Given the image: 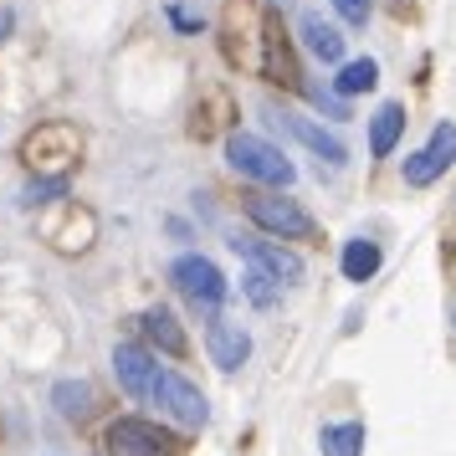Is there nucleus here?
I'll use <instances>...</instances> for the list:
<instances>
[{"mask_svg":"<svg viewBox=\"0 0 456 456\" xmlns=\"http://www.w3.org/2000/svg\"><path fill=\"white\" fill-rule=\"evenodd\" d=\"M333 11L344 16V26H364L374 16V0H333Z\"/></svg>","mask_w":456,"mask_h":456,"instance_id":"aec40b11","label":"nucleus"},{"mask_svg":"<svg viewBox=\"0 0 456 456\" xmlns=\"http://www.w3.org/2000/svg\"><path fill=\"white\" fill-rule=\"evenodd\" d=\"M297 31H303V46H308V52H313L323 67H338V62H344V31H338L333 21H323L318 11H303Z\"/></svg>","mask_w":456,"mask_h":456,"instance_id":"9b49d317","label":"nucleus"},{"mask_svg":"<svg viewBox=\"0 0 456 456\" xmlns=\"http://www.w3.org/2000/svg\"><path fill=\"white\" fill-rule=\"evenodd\" d=\"M400 134H405V103H379V113L370 118V154L374 159H390Z\"/></svg>","mask_w":456,"mask_h":456,"instance_id":"ddd939ff","label":"nucleus"},{"mask_svg":"<svg viewBox=\"0 0 456 456\" xmlns=\"http://www.w3.org/2000/svg\"><path fill=\"white\" fill-rule=\"evenodd\" d=\"M144 333H149V338H154L165 354H175V359L190 349V344H185V329L175 323V313H169V308H149V313H144Z\"/></svg>","mask_w":456,"mask_h":456,"instance_id":"f3484780","label":"nucleus"},{"mask_svg":"<svg viewBox=\"0 0 456 456\" xmlns=\"http://www.w3.org/2000/svg\"><path fill=\"white\" fill-rule=\"evenodd\" d=\"M169 21L180 26V31H190V37L200 31V16H190V11H180V5H169Z\"/></svg>","mask_w":456,"mask_h":456,"instance_id":"5701e85b","label":"nucleus"},{"mask_svg":"<svg viewBox=\"0 0 456 456\" xmlns=\"http://www.w3.org/2000/svg\"><path fill=\"white\" fill-rule=\"evenodd\" d=\"M308 98L323 108L329 118H349V103H344V98H333V93H323V87H308Z\"/></svg>","mask_w":456,"mask_h":456,"instance_id":"4be33fe9","label":"nucleus"},{"mask_svg":"<svg viewBox=\"0 0 456 456\" xmlns=\"http://www.w3.org/2000/svg\"><path fill=\"white\" fill-rule=\"evenodd\" d=\"M52 405H57L67 420H83V415L93 411V385H87V379H62V385L52 390Z\"/></svg>","mask_w":456,"mask_h":456,"instance_id":"a211bd4d","label":"nucleus"},{"mask_svg":"<svg viewBox=\"0 0 456 456\" xmlns=\"http://www.w3.org/2000/svg\"><path fill=\"white\" fill-rule=\"evenodd\" d=\"M169 282L185 292L195 308L206 313V318H216L221 313V303H226V277H221V267L210 262V256H200V251H185V256H175L169 262Z\"/></svg>","mask_w":456,"mask_h":456,"instance_id":"f03ea898","label":"nucleus"},{"mask_svg":"<svg viewBox=\"0 0 456 456\" xmlns=\"http://www.w3.org/2000/svg\"><path fill=\"white\" fill-rule=\"evenodd\" d=\"M52 195H67V180H37V185L26 190V206H46Z\"/></svg>","mask_w":456,"mask_h":456,"instance_id":"412c9836","label":"nucleus"},{"mask_svg":"<svg viewBox=\"0 0 456 456\" xmlns=\"http://www.w3.org/2000/svg\"><path fill=\"white\" fill-rule=\"evenodd\" d=\"M267 118H272V128H282L288 139H297L303 149H313V154H318L329 169H344V165H349V149H344V139H338V134H329L323 124L297 118V113H288V108H272Z\"/></svg>","mask_w":456,"mask_h":456,"instance_id":"1a4fd4ad","label":"nucleus"},{"mask_svg":"<svg viewBox=\"0 0 456 456\" xmlns=\"http://www.w3.org/2000/svg\"><path fill=\"white\" fill-rule=\"evenodd\" d=\"M149 395H154V405L165 415H175L185 431H200L210 420V400L195 385H190L185 374H175V370H154V385H149Z\"/></svg>","mask_w":456,"mask_h":456,"instance_id":"39448f33","label":"nucleus"},{"mask_svg":"<svg viewBox=\"0 0 456 456\" xmlns=\"http://www.w3.org/2000/svg\"><path fill=\"white\" fill-rule=\"evenodd\" d=\"M247 216H251V226L277 236V241H313L318 236V221L297 200H288V195H251Z\"/></svg>","mask_w":456,"mask_h":456,"instance_id":"7ed1b4c3","label":"nucleus"},{"mask_svg":"<svg viewBox=\"0 0 456 456\" xmlns=\"http://www.w3.org/2000/svg\"><path fill=\"white\" fill-rule=\"evenodd\" d=\"M77 154H83V139H77L72 124H42L37 134H26V144H21L26 165L37 169V175H52V180H62V169Z\"/></svg>","mask_w":456,"mask_h":456,"instance_id":"20e7f679","label":"nucleus"},{"mask_svg":"<svg viewBox=\"0 0 456 456\" xmlns=\"http://www.w3.org/2000/svg\"><path fill=\"white\" fill-rule=\"evenodd\" d=\"M452 165H456V124H452V118H441V124L431 128V139L405 159V185L426 190V185H436Z\"/></svg>","mask_w":456,"mask_h":456,"instance_id":"423d86ee","label":"nucleus"},{"mask_svg":"<svg viewBox=\"0 0 456 456\" xmlns=\"http://www.w3.org/2000/svg\"><path fill=\"white\" fill-rule=\"evenodd\" d=\"M231 251H241L251 267H262L272 277V282H282V288H303V277H308V267H303V256L288 247H277V241H256V236H231Z\"/></svg>","mask_w":456,"mask_h":456,"instance_id":"6e6552de","label":"nucleus"},{"mask_svg":"<svg viewBox=\"0 0 456 456\" xmlns=\"http://www.w3.org/2000/svg\"><path fill=\"white\" fill-rule=\"evenodd\" d=\"M318 446H323V456H364V420L323 426L318 431Z\"/></svg>","mask_w":456,"mask_h":456,"instance_id":"dca6fc26","label":"nucleus"},{"mask_svg":"<svg viewBox=\"0 0 456 456\" xmlns=\"http://www.w3.org/2000/svg\"><path fill=\"white\" fill-rule=\"evenodd\" d=\"M379 262H385L379 241H364V236L344 241V256H338V267H344V277H349V282H370L374 272H379Z\"/></svg>","mask_w":456,"mask_h":456,"instance_id":"4468645a","label":"nucleus"},{"mask_svg":"<svg viewBox=\"0 0 456 456\" xmlns=\"http://www.w3.org/2000/svg\"><path fill=\"white\" fill-rule=\"evenodd\" d=\"M154 359H149V349H139V344H118L113 349V374H118V385H124L128 395H149V385H154Z\"/></svg>","mask_w":456,"mask_h":456,"instance_id":"f8f14e48","label":"nucleus"},{"mask_svg":"<svg viewBox=\"0 0 456 456\" xmlns=\"http://www.w3.org/2000/svg\"><path fill=\"white\" fill-rule=\"evenodd\" d=\"M226 159H231L236 175H247V180L272 185V190H288L292 180H297V169H292L288 154H282L277 144H267V139L247 134V128H231L226 134Z\"/></svg>","mask_w":456,"mask_h":456,"instance_id":"f257e3e1","label":"nucleus"},{"mask_svg":"<svg viewBox=\"0 0 456 456\" xmlns=\"http://www.w3.org/2000/svg\"><path fill=\"white\" fill-rule=\"evenodd\" d=\"M374 87H379V62L374 57L338 62V77H333V93L338 98H359V93H374Z\"/></svg>","mask_w":456,"mask_h":456,"instance_id":"2eb2a0df","label":"nucleus"},{"mask_svg":"<svg viewBox=\"0 0 456 456\" xmlns=\"http://www.w3.org/2000/svg\"><path fill=\"white\" fill-rule=\"evenodd\" d=\"M5 31H11V16H5V11H0V37H5Z\"/></svg>","mask_w":456,"mask_h":456,"instance_id":"b1692460","label":"nucleus"},{"mask_svg":"<svg viewBox=\"0 0 456 456\" xmlns=\"http://www.w3.org/2000/svg\"><path fill=\"white\" fill-rule=\"evenodd\" d=\"M206 349H210V359H216V370L236 374L251 359V333L241 329V323H226V318L216 313L210 329H206Z\"/></svg>","mask_w":456,"mask_h":456,"instance_id":"9d476101","label":"nucleus"},{"mask_svg":"<svg viewBox=\"0 0 456 456\" xmlns=\"http://www.w3.org/2000/svg\"><path fill=\"white\" fill-rule=\"evenodd\" d=\"M180 441L165 436L154 420H139V415H124L108 426V456H175Z\"/></svg>","mask_w":456,"mask_h":456,"instance_id":"0eeeda50","label":"nucleus"},{"mask_svg":"<svg viewBox=\"0 0 456 456\" xmlns=\"http://www.w3.org/2000/svg\"><path fill=\"white\" fill-rule=\"evenodd\" d=\"M241 292H247L256 308H277V303H282V282H272L262 267H251L247 277H241Z\"/></svg>","mask_w":456,"mask_h":456,"instance_id":"6ab92c4d","label":"nucleus"}]
</instances>
